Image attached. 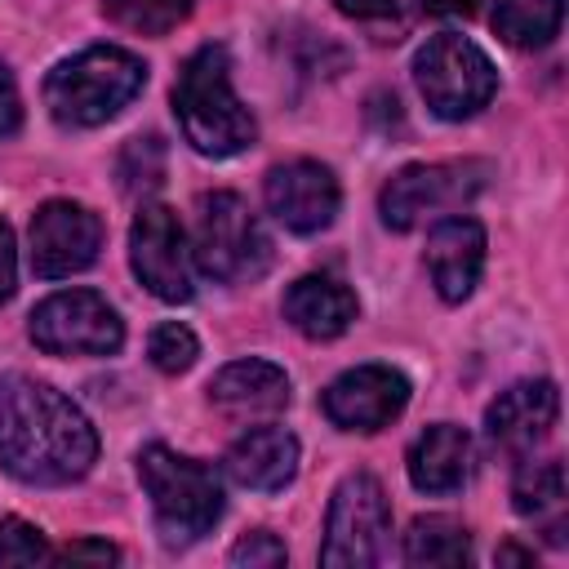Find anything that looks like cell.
<instances>
[{
	"instance_id": "10",
	"label": "cell",
	"mask_w": 569,
	"mask_h": 569,
	"mask_svg": "<svg viewBox=\"0 0 569 569\" xmlns=\"http://www.w3.org/2000/svg\"><path fill=\"white\" fill-rule=\"evenodd\" d=\"M129 262L133 276L160 298V302H191V244L169 204H142L129 227Z\"/></svg>"
},
{
	"instance_id": "31",
	"label": "cell",
	"mask_w": 569,
	"mask_h": 569,
	"mask_svg": "<svg viewBox=\"0 0 569 569\" xmlns=\"http://www.w3.org/2000/svg\"><path fill=\"white\" fill-rule=\"evenodd\" d=\"M58 560H67V565H76V560L111 565V560H120V551H116L111 542H71V547H62V551H58Z\"/></svg>"
},
{
	"instance_id": "4",
	"label": "cell",
	"mask_w": 569,
	"mask_h": 569,
	"mask_svg": "<svg viewBox=\"0 0 569 569\" xmlns=\"http://www.w3.org/2000/svg\"><path fill=\"white\" fill-rule=\"evenodd\" d=\"M138 480L151 498L156 529L164 547L200 542L222 516V480L209 462L187 458L169 445H147L138 453Z\"/></svg>"
},
{
	"instance_id": "29",
	"label": "cell",
	"mask_w": 569,
	"mask_h": 569,
	"mask_svg": "<svg viewBox=\"0 0 569 569\" xmlns=\"http://www.w3.org/2000/svg\"><path fill=\"white\" fill-rule=\"evenodd\" d=\"M18 124H22V98H18L13 71L0 62V138L18 133Z\"/></svg>"
},
{
	"instance_id": "20",
	"label": "cell",
	"mask_w": 569,
	"mask_h": 569,
	"mask_svg": "<svg viewBox=\"0 0 569 569\" xmlns=\"http://www.w3.org/2000/svg\"><path fill=\"white\" fill-rule=\"evenodd\" d=\"M511 502L525 520H533L547 533V542H556V547L565 542L569 516H565V467H560V458H542V462L525 458V467L511 485Z\"/></svg>"
},
{
	"instance_id": "28",
	"label": "cell",
	"mask_w": 569,
	"mask_h": 569,
	"mask_svg": "<svg viewBox=\"0 0 569 569\" xmlns=\"http://www.w3.org/2000/svg\"><path fill=\"white\" fill-rule=\"evenodd\" d=\"M333 4L356 22H400L413 9V0H333Z\"/></svg>"
},
{
	"instance_id": "22",
	"label": "cell",
	"mask_w": 569,
	"mask_h": 569,
	"mask_svg": "<svg viewBox=\"0 0 569 569\" xmlns=\"http://www.w3.org/2000/svg\"><path fill=\"white\" fill-rule=\"evenodd\" d=\"M405 560L409 565H467L471 560V538L458 520L449 516H418L405 533Z\"/></svg>"
},
{
	"instance_id": "18",
	"label": "cell",
	"mask_w": 569,
	"mask_h": 569,
	"mask_svg": "<svg viewBox=\"0 0 569 569\" xmlns=\"http://www.w3.org/2000/svg\"><path fill=\"white\" fill-rule=\"evenodd\" d=\"M209 400L236 418H253V413H276L289 405V373L271 360H231L213 382H209Z\"/></svg>"
},
{
	"instance_id": "1",
	"label": "cell",
	"mask_w": 569,
	"mask_h": 569,
	"mask_svg": "<svg viewBox=\"0 0 569 569\" xmlns=\"http://www.w3.org/2000/svg\"><path fill=\"white\" fill-rule=\"evenodd\" d=\"M98 458V431L58 387L0 378V467L27 485H71Z\"/></svg>"
},
{
	"instance_id": "23",
	"label": "cell",
	"mask_w": 569,
	"mask_h": 569,
	"mask_svg": "<svg viewBox=\"0 0 569 569\" xmlns=\"http://www.w3.org/2000/svg\"><path fill=\"white\" fill-rule=\"evenodd\" d=\"M102 13L133 36H169L187 22L191 0H102Z\"/></svg>"
},
{
	"instance_id": "16",
	"label": "cell",
	"mask_w": 569,
	"mask_h": 569,
	"mask_svg": "<svg viewBox=\"0 0 569 569\" xmlns=\"http://www.w3.org/2000/svg\"><path fill=\"white\" fill-rule=\"evenodd\" d=\"M227 476L244 489L276 493L293 480L298 471V436L284 427H249L222 458Z\"/></svg>"
},
{
	"instance_id": "30",
	"label": "cell",
	"mask_w": 569,
	"mask_h": 569,
	"mask_svg": "<svg viewBox=\"0 0 569 569\" xmlns=\"http://www.w3.org/2000/svg\"><path fill=\"white\" fill-rule=\"evenodd\" d=\"M13 280H18V249H13L9 222L0 218V302L13 293Z\"/></svg>"
},
{
	"instance_id": "27",
	"label": "cell",
	"mask_w": 569,
	"mask_h": 569,
	"mask_svg": "<svg viewBox=\"0 0 569 569\" xmlns=\"http://www.w3.org/2000/svg\"><path fill=\"white\" fill-rule=\"evenodd\" d=\"M231 565H249V569H258V565H284V542L276 533H267V529H253V533H244L231 547Z\"/></svg>"
},
{
	"instance_id": "2",
	"label": "cell",
	"mask_w": 569,
	"mask_h": 569,
	"mask_svg": "<svg viewBox=\"0 0 569 569\" xmlns=\"http://www.w3.org/2000/svg\"><path fill=\"white\" fill-rule=\"evenodd\" d=\"M173 116L182 124V138L213 160L240 156L258 138L249 107L231 89V58L222 44H200L182 62L173 80Z\"/></svg>"
},
{
	"instance_id": "11",
	"label": "cell",
	"mask_w": 569,
	"mask_h": 569,
	"mask_svg": "<svg viewBox=\"0 0 569 569\" xmlns=\"http://www.w3.org/2000/svg\"><path fill=\"white\" fill-rule=\"evenodd\" d=\"M102 249V222L89 204L49 200L31 218V271L40 280H62L84 271Z\"/></svg>"
},
{
	"instance_id": "8",
	"label": "cell",
	"mask_w": 569,
	"mask_h": 569,
	"mask_svg": "<svg viewBox=\"0 0 569 569\" xmlns=\"http://www.w3.org/2000/svg\"><path fill=\"white\" fill-rule=\"evenodd\" d=\"M489 164L480 160H449V164H405L396 178H387L378 196V213L391 231H413L427 218H449L485 187Z\"/></svg>"
},
{
	"instance_id": "6",
	"label": "cell",
	"mask_w": 569,
	"mask_h": 569,
	"mask_svg": "<svg viewBox=\"0 0 569 569\" xmlns=\"http://www.w3.org/2000/svg\"><path fill=\"white\" fill-rule=\"evenodd\" d=\"M413 80L422 102L440 116V120H467L480 107H489L493 89H498V71L489 62V53L453 31L431 36L418 53H413Z\"/></svg>"
},
{
	"instance_id": "15",
	"label": "cell",
	"mask_w": 569,
	"mask_h": 569,
	"mask_svg": "<svg viewBox=\"0 0 569 569\" xmlns=\"http://www.w3.org/2000/svg\"><path fill=\"white\" fill-rule=\"evenodd\" d=\"M485 271V227L476 218L449 213L427 236V276L445 302L471 298L476 280Z\"/></svg>"
},
{
	"instance_id": "26",
	"label": "cell",
	"mask_w": 569,
	"mask_h": 569,
	"mask_svg": "<svg viewBox=\"0 0 569 569\" xmlns=\"http://www.w3.org/2000/svg\"><path fill=\"white\" fill-rule=\"evenodd\" d=\"M49 556L53 551H49V542H44V533L36 525H27L18 516L0 520V565H40Z\"/></svg>"
},
{
	"instance_id": "32",
	"label": "cell",
	"mask_w": 569,
	"mask_h": 569,
	"mask_svg": "<svg viewBox=\"0 0 569 569\" xmlns=\"http://www.w3.org/2000/svg\"><path fill=\"white\" fill-rule=\"evenodd\" d=\"M427 9L440 18H467L476 9V0H427Z\"/></svg>"
},
{
	"instance_id": "14",
	"label": "cell",
	"mask_w": 569,
	"mask_h": 569,
	"mask_svg": "<svg viewBox=\"0 0 569 569\" xmlns=\"http://www.w3.org/2000/svg\"><path fill=\"white\" fill-rule=\"evenodd\" d=\"M556 418H560V391H556V382L529 378V382L507 387L489 405L485 431H489V445L502 449L507 458H533V449L551 436Z\"/></svg>"
},
{
	"instance_id": "25",
	"label": "cell",
	"mask_w": 569,
	"mask_h": 569,
	"mask_svg": "<svg viewBox=\"0 0 569 569\" xmlns=\"http://www.w3.org/2000/svg\"><path fill=\"white\" fill-rule=\"evenodd\" d=\"M120 178H124V191H151L164 178V142L156 133L133 138L120 156Z\"/></svg>"
},
{
	"instance_id": "12",
	"label": "cell",
	"mask_w": 569,
	"mask_h": 569,
	"mask_svg": "<svg viewBox=\"0 0 569 569\" xmlns=\"http://www.w3.org/2000/svg\"><path fill=\"white\" fill-rule=\"evenodd\" d=\"M320 405L342 431H382L409 405V378L391 365H356L325 387Z\"/></svg>"
},
{
	"instance_id": "21",
	"label": "cell",
	"mask_w": 569,
	"mask_h": 569,
	"mask_svg": "<svg viewBox=\"0 0 569 569\" xmlns=\"http://www.w3.org/2000/svg\"><path fill=\"white\" fill-rule=\"evenodd\" d=\"M565 18V0H493V31L516 49H542Z\"/></svg>"
},
{
	"instance_id": "3",
	"label": "cell",
	"mask_w": 569,
	"mask_h": 569,
	"mask_svg": "<svg viewBox=\"0 0 569 569\" xmlns=\"http://www.w3.org/2000/svg\"><path fill=\"white\" fill-rule=\"evenodd\" d=\"M147 84L138 53L120 44H89L76 58L58 62L44 80V107L67 129H93L120 116Z\"/></svg>"
},
{
	"instance_id": "13",
	"label": "cell",
	"mask_w": 569,
	"mask_h": 569,
	"mask_svg": "<svg viewBox=\"0 0 569 569\" xmlns=\"http://www.w3.org/2000/svg\"><path fill=\"white\" fill-rule=\"evenodd\" d=\"M262 196H267V209L276 213V222H284L289 231L298 236H311V231H325L338 213V178L329 164L320 160H284L267 173L262 182Z\"/></svg>"
},
{
	"instance_id": "9",
	"label": "cell",
	"mask_w": 569,
	"mask_h": 569,
	"mask_svg": "<svg viewBox=\"0 0 569 569\" xmlns=\"http://www.w3.org/2000/svg\"><path fill=\"white\" fill-rule=\"evenodd\" d=\"M31 342L44 356H111L124 342V320L102 293L62 289L31 311Z\"/></svg>"
},
{
	"instance_id": "24",
	"label": "cell",
	"mask_w": 569,
	"mask_h": 569,
	"mask_svg": "<svg viewBox=\"0 0 569 569\" xmlns=\"http://www.w3.org/2000/svg\"><path fill=\"white\" fill-rule=\"evenodd\" d=\"M147 356H151V365H156L160 373H187V369L196 365V356H200V342H196V333H191L187 325L164 320V325L151 329Z\"/></svg>"
},
{
	"instance_id": "7",
	"label": "cell",
	"mask_w": 569,
	"mask_h": 569,
	"mask_svg": "<svg viewBox=\"0 0 569 569\" xmlns=\"http://www.w3.org/2000/svg\"><path fill=\"white\" fill-rule=\"evenodd\" d=\"M387 551H391L387 493L369 471H356L333 489L329 520H325V542H320V565H329V569H369V565H382Z\"/></svg>"
},
{
	"instance_id": "19",
	"label": "cell",
	"mask_w": 569,
	"mask_h": 569,
	"mask_svg": "<svg viewBox=\"0 0 569 569\" xmlns=\"http://www.w3.org/2000/svg\"><path fill=\"white\" fill-rule=\"evenodd\" d=\"M284 320L316 342L338 338L356 320V293L333 276H302L284 293Z\"/></svg>"
},
{
	"instance_id": "5",
	"label": "cell",
	"mask_w": 569,
	"mask_h": 569,
	"mask_svg": "<svg viewBox=\"0 0 569 569\" xmlns=\"http://www.w3.org/2000/svg\"><path fill=\"white\" fill-rule=\"evenodd\" d=\"M191 258L218 284H249L271 267V236L236 191H209L196 204Z\"/></svg>"
},
{
	"instance_id": "17",
	"label": "cell",
	"mask_w": 569,
	"mask_h": 569,
	"mask_svg": "<svg viewBox=\"0 0 569 569\" xmlns=\"http://www.w3.org/2000/svg\"><path fill=\"white\" fill-rule=\"evenodd\" d=\"M409 480L422 493H453L462 489V480L471 476V436L453 422H436L427 427L413 445H409Z\"/></svg>"
}]
</instances>
